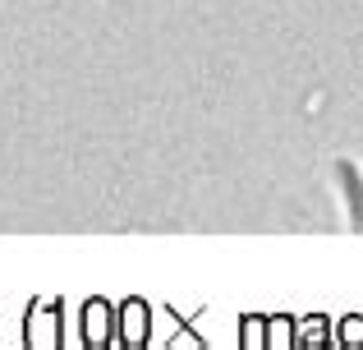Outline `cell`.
I'll return each instance as SVG.
<instances>
[{
    "label": "cell",
    "mask_w": 363,
    "mask_h": 350,
    "mask_svg": "<svg viewBox=\"0 0 363 350\" xmlns=\"http://www.w3.org/2000/svg\"><path fill=\"white\" fill-rule=\"evenodd\" d=\"M124 346H147V305L143 300H129L124 305V332H120Z\"/></svg>",
    "instance_id": "cell-1"
},
{
    "label": "cell",
    "mask_w": 363,
    "mask_h": 350,
    "mask_svg": "<svg viewBox=\"0 0 363 350\" xmlns=\"http://www.w3.org/2000/svg\"><path fill=\"white\" fill-rule=\"evenodd\" d=\"M28 346H55V309H33V318H28Z\"/></svg>",
    "instance_id": "cell-3"
},
{
    "label": "cell",
    "mask_w": 363,
    "mask_h": 350,
    "mask_svg": "<svg viewBox=\"0 0 363 350\" xmlns=\"http://www.w3.org/2000/svg\"><path fill=\"white\" fill-rule=\"evenodd\" d=\"M331 346H350V350H359L363 346V318L354 314V318H345V323L331 332Z\"/></svg>",
    "instance_id": "cell-5"
},
{
    "label": "cell",
    "mask_w": 363,
    "mask_h": 350,
    "mask_svg": "<svg viewBox=\"0 0 363 350\" xmlns=\"http://www.w3.org/2000/svg\"><path fill=\"white\" fill-rule=\"evenodd\" d=\"M267 346H276V350L294 346V323L290 318H267Z\"/></svg>",
    "instance_id": "cell-6"
},
{
    "label": "cell",
    "mask_w": 363,
    "mask_h": 350,
    "mask_svg": "<svg viewBox=\"0 0 363 350\" xmlns=\"http://www.w3.org/2000/svg\"><path fill=\"white\" fill-rule=\"evenodd\" d=\"M244 350H257L267 346V318H244V337H240Z\"/></svg>",
    "instance_id": "cell-7"
},
{
    "label": "cell",
    "mask_w": 363,
    "mask_h": 350,
    "mask_svg": "<svg viewBox=\"0 0 363 350\" xmlns=\"http://www.w3.org/2000/svg\"><path fill=\"white\" fill-rule=\"evenodd\" d=\"M294 346H331L327 318H303V327H294Z\"/></svg>",
    "instance_id": "cell-4"
},
{
    "label": "cell",
    "mask_w": 363,
    "mask_h": 350,
    "mask_svg": "<svg viewBox=\"0 0 363 350\" xmlns=\"http://www.w3.org/2000/svg\"><path fill=\"white\" fill-rule=\"evenodd\" d=\"M116 332H111V305L106 300H92L88 305V346H111Z\"/></svg>",
    "instance_id": "cell-2"
}]
</instances>
